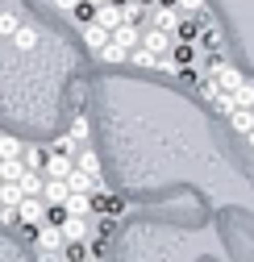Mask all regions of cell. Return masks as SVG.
<instances>
[{
  "label": "cell",
  "instance_id": "cell-23",
  "mask_svg": "<svg viewBox=\"0 0 254 262\" xmlns=\"http://www.w3.org/2000/svg\"><path fill=\"white\" fill-rule=\"evenodd\" d=\"M67 138H71V142H88V121H83V117L71 121V134H67Z\"/></svg>",
  "mask_w": 254,
  "mask_h": 262
},
{
  "label": "cell",
  "instance_id": "cell-10",
  "mask_svg": "<svg viewBox=\"0 0 254 262\" xmlns=\"http://www.w3.org/2000/svg\"><path fill=\"white\" fill-rule=\"evenodd\" d=\"M62 212H67V216H88V212H92V195L67 191V200H62Z\"/></svg>",
  "mask_w": 254,
  "mask_h": 262
},
{
  "label": "cell",
  "instance_id": "cell-25",
  "mask_svg": "<svg viewBox=\"0 0 254 262\" xmlns=\"http://www.w3.org/2000/svg\"><path fill=\"white\" fill-rule=\"evenodd\" d=\"M17 221V208H9V204H0V225H13Z\"/></svg>",
  "mask_w": 254,
  "mask_h": 262
},
{
  "label": "cell",
  "instance_id": "cell-26",
  "mask_svg": "<svg viewBox=\"0 0 254 262\" xmlns=\"http://www.w3.org/2000/svg\"><path fill=\"white\" fill-rule=\"evenodd\" d=\"M54 9H58V13H75L79 0H54Z\"/></svg>",
  "mask_w": 254,
  "mask_h": 262
},
{
  "label": "cell",
  "instance_id": "cell-6",
  "mask_svg": "<svg viewBox=\"0 0 254 262\" xmlns=\"http://www.w3.org/2000/svg\"><path fill=\"white\" fill-rule=\"evenodd\" d=\"M58 233H62V242H71V246H79L83 237H88V216H67L58 225Z\"/></svg>",
  "mask_w": 254,
  "mask_h": 262
},
{
  "label": "cell",
  "instance_id": "cell-21",
  "mask_svg": "<svg viewBox=\"0 0 254 262\" xmlns=\"http://www.w3.org/2000/svg\"><path fill=\"white\" fill-rule=\"evenodd\" d=\"M96 58H100V62H125V50H121L117 42H109V46H104V50H100Z\"/></svg>",
  "mask_w": 254,
  "mask_h": 262
},
{
  "label": "cell",
  "instance_id": "cell-30",
  "mask_svg": "<svg viewBox=\"0 0 254 262\" xmlns=\"http://www.w3.org/2000/svg\"><path fill=\"white\" fill-rule=\"evenodd\" d=\"M0 191H5V183H0Z\"/></svg>",
  "mask_w": 254,
  "mask_h": 262
},
{
  "label": "cell",
  "instance_id": "cell-8",
  "mask_svg": "<svg viewBox=\"0 0 254 262\" xmlns=\"http://www.w3.org/2000/svg\"><path fill=\"white\" fill-rule=\"evenodd\" d=\"M83 46H88L92 54H100V50L109 46V29H100V25L88 21V25H83Z\"/></svg>",
  "mask_w": 254,
  "mask_h": 262
},
{
  "label": "cell",
  "instance_id": "cell-14",
  "mask_svg": "<svg viewBox=\"0 0 254 262\" xmlns=\"http://www.w3.org/2000/svg\"><path fill=\"white\" fill-rule=\"evenodd\" d=\"M42 171H25L21 179H17V187H21V195H42Z\"/></svg>",
  "mask_w": 254,
  "mask_h": 262
},
{
  "label": "cell",
  "instance_id": "cell-15",
  "mask_svg": "<svg viewBox=\"0 0 254 262\" xmlns=\"http://www.w3.org/2000/svg\"><path fill=\"white\" fill-rule=\"evenodd\" d=\"M21 175H25L21 158H0V183H17Z\"/></svg>",
  "mask_w": 254,
  "mask_h": 262
},
{
  "label": "cell",
  "instance_id": "cell-13",
  "mask_svg": "<svg viewBox=\"0 0 254 262\" xmlns=\"http://www.w3.org/2000/svg\"><path fill=\"white\" fill-rule=\"evenodd\" d=\"M229 129L246 138L250 129H254V113H250V108H234V113H229Z\"/></svg>",
  "mask_w": 254,
  "mask_h": 262
},
{
  "label": "cell",
  "instance_id": "cell-19",
  "mask_svg": "<svg viewBox=\"0 0 254 262\" xmlns=\"http://www.w3.org/2000/svg\"><path fill=\"white\" fill-rule=\"evenodd\" d=\"M25 200V195H21V187L17 183H5V191H0V204H9V208H17Z\"/></svg>",
  "mask_w": 254,
  "mask_h": 262
},
{
  "label": "cell",
  "instance_id": "cell-17",
  "mask_svg": "<svg viewBox=\"0 0 254 262\" xmlns=\"http://www.w3.org/2000/svg\"><path fill=\"white\" fill-rule=\"evenodd\" d=\"M42 162H46V150H42V146H29L25 158H21V167H25V171H42Z\"/></svg>",
  "mask_w": 254,
  "mask_h": 262
},
{
  "label": "cell",
  "instance_id": "cell-28",
  "mask_svg": "<svg viewBox=\"0 0 254 262\" xmlns=\"http://www.w3.org/2000/svg\"><path fill=\"white\" fill-rule=\"evenodd\" d=\"M79 5H88V9H100V5H109V0H79Z\"/></svg>",
  "mask_w": 254,
  "mask_h": 262
},
{
  "label": "cell",
  "instance_id": "cell-5",
  "mask_svg": "<svg viewBox=\"0 0 254 262\" xmlns=\"http://www.w3.org/2000/svg\"><path fill=\"white\" fill-rule=\"evenodd\" d=\"M67 175H71V158H67V154H46L42 179H67Z\"/></svg>",
  "mask_w": 254,
  "mask_h": 262
},
{
  "label": "cell",
  "instance_id": "cell-4",
  "mask_svg": "<svg viewBox=\"0 0 254 262\" xmlns=\"http://www.w3.org/2000/svg\"><path fill=\"white\" fill-rule=\"evenodd\" d=\"M62 246V233H58V225H38V254H58Z\"/></svg>",
  "mask_w": 254,
  "mask_h": 262
},
{
  "label": "cell",
  "instance_id": "cell-22",
  "mask_svg": "<svg viewBox=\"0 0 254 262\" xmlns=\"http://www.w3.org/2000/svg\"><path fill=\"white\" fill-rule=\"evenodd\" d=\"M17 29H21V21H17L13 13H5V17H0V38H13Z\"/></svg>",
  "mask_w": 254,
  "mask_h": 262
},
{
  "label": "cell",
  "instance_id": "cell-18",
  "mask_svg": "<svg viewBox=\"0 0 254 262\" xmlns=\"http://www.w3.org/2000/svg\"><path fill=\"white\" fill-rule=\"evenodd\" d=\"M0 158H21V142L13 134H0Z\"/></svg>",
  "mask_w": 254,
  "mask_h": 262
},
{
  "label": "cell",
  "instance_id": "cell-1",
  "mask_svg": "<svg viewBox=\"0 0 254 262\" xmlns=\"http://www.w3.org/2000/svg\"><path fill=\"white\" fill-rule=\"evenodd\" d=\"M150 17H154V29H163L167 38H175L179 29H183V13H179L175 5H154Z\"/></svg>",
  "mask_w": 254,
  "mask_h": 262
},
{
  "label": "cell",
  "instance_id": "cell-29",
  "mask_svg": "<svg viewBox=\"0 0 254 262\" xmlns=\"http://www.w3.org/2000/svg\"><path fill=\"white\" fill-rule=\"evenodd\" d=\"M246 146H250V150H254V129H250V134H246Z\"/></svg>",
  "mask_w": 254,
  "mask_h": 262
},
{
  "label": "cell",
  "instance_id": "cell-2",
  "mask_svg": "<svg viewBox=\"0 0 254 262\" xmlns=\"http://www.w3.org/2000/svg\"><path fill=\"white\" fill-rule=\"evenodd\" d=\"M46 204L38 200V195H25V200L17 204V221H25V225H46Z\"/></svg>",
  "mask_w": 254,
  "mask_h": 262
},
{
  "label": "cell",
  "instance_id": "cell-12",
  "mask_svg": "<svg viewBox=\"0 0 254 262\" xmlns=\"http://www.w3.org/2000/svg\"><path fill=\"white\" fill-rule=\"evenodd\" d=\"M109 42H117L121 50H134V46H138V29H134V25H117L113 34H109Z\"/></svg>",
  "mask_w": 254,
  "mask_h": 262
},
{
  "label": "cell",
  "instance_id": "cell-11",
  "mask_svg": "<svg viewBox=\"0 0 254 262\" xmlns=\"http://www.w3.org/2000/svg\"><path fill=\"white\" fill-rule=\"evenodd\" d=\"M125 62H134V67H158V71H163V58H154L150 50H142V46H134V50H125Z\"/></svg>",
  "mask_w": 254,
  "mask_h": 262
},
{
  "label": "cell",
  "instance_id": "cell-9",
  "mask_svg": "<svg viewBox=\"0 0 254 262\" xmlns=\"http://www.w3.org/2000/svg\"><path fill=\"white\" fill-rule=\"evenodd\" d=\"M92 25H100V29H109V34H113V29L121 25V9H117L113 0H109V5H100V9H96V17H92Z\"/></svg>",
  "mask_w": 254,
  "mask_h": 262
},
{
  "label": "cell",
  "instance_id": "cell-16",
  "mask_svg": "<svg viewBox=\"0 0 254 262\" xmlns=\"http://www.w3.org/2000/svg\"><path fill=\"white\" fill-rule=\"evenodd\" d=\"M229 100H234V108H250V104H254V83L234 88V92H229Z\"/></svg>",
  "mask_w": 254,
  "mask_h": 262
},
{
  "label": "cell",
  "instance_id": "cell-7",
  "mask_svg": "<svg viewBox=\"0 0 254 262\" xmlns=\"http://www.w3.org/2000/svg\"><path fill=\"white\" fill-rule=\"evenodd\" d=\"M38 200H42L46 208H62V200H67V183H62V179H46Z\"/></svg>",
  "mask_w": 254,
  "mask_h": 262
},
{
  "label": "cell",
  "instance_id": "cell-24",
  "mask_svg": "<svg viewBox=\"0 0 254 262\" xmlns=\"http://www.w3.org/2000/svg\"><path fill=\"white\" fill-rule=\"evenodd\" d=\"M179 13H204V0H175Z\"/></svg>",
  "mask_w": 254,
  "mask_h": 262
},
{
  "label": "cell",
  "instance_id": "cell-27",
  "mask_svg": "<svg viewBox=\"0 0 254 262\" xmlns=\"http://www.w3.org/2000/svg\"><path fill=\"white\" fill-rule=\"evenodd\" d=\"M75 146H79V142H71V138H67V134H62V138H58V150H62V154H71V150H75Z\"/></svg>",
  "mask_w": 254,
  "mask_h": 262
},
{
  "label": "cell",
  "instance_id": "cell-31",
  "mask_svg": "<svg viewBox=\"0 0 254 262\" xmlns=\"http://www.w3.org/2000/svg\"><path fill=\"white\" fill-rule=\"evenodd\" d=\"M250 113H254V104H250Z\"/></svg>",
  "mask_w": 254,
  "mask_h": 262
},
{
  "label": "cell",
  "instance_id": "cell-20",
  "mask_svg": "<svg viewBox=\"0 0 254 262\" xmlns=\"http://www.w3.org/2000/svg\"><path fill=\"white\" fill-rule=\"evenodd\" d=\"M138 17H142V5L125 0V5H121V25H138Z\"/></svg>",
  "mask_w": 254,
  "mask_h": 262
},
{
  "label": "cell",
  "instance_id": "cell-3",
  "mask_svg": "<svg viewBox=\"0 0 254 262\" xmlns=\"http://www.w3.org/2000/svg\"><path fill=\"white\" fill-rule=\"evenodd\" d=\"M138 46H142V50H150L154 58H163V50L171 46V38L163 34V29H154V25H150V29H138Z\"/></svg>",
  "mask_w": 254,
  "mask_h": 262
}]
</instances>
